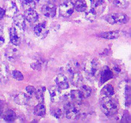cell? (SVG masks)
<instances>
[{
    "label": "cell",
    "instance_id": "obj_26",
    "mask_svg": "<svg viewBox=\"0 0 131 123\" xmlns=\"http://www.w3.org/2000/svg\"><path fill=\"white\" fill-rule=\"evenodd\" d=\"M96 16H97V11L93 8H92L88 11L86 12L85 13V18L90 21H93L95 19Z\"/></svg>",
    "mask_w": 131,
    "mask_h": 123
},
{
    "label": "cell",
    "instance_id": "obj_23",
    "mask_svg": "<svg viewBox=\"0 0 131 123\" xmlns=\"http://www.w3.org/2000/svg\"><path fill=\"white\" fill-rule=\"evenodd\" d=\"M74 5V8L78 12H84L87 8V4L84 0H78Z\"/></svg>",
    "mask_w": 131,
    "mask_h": 123
},
{
    "label": "cell",
    "instance_id": "obj_6",
    "mask_svg": "<svg viewBox=\"0 0 131 123\" xmlns=\"http://www.w3.org/2000/svg\"><path fill=\"white\" fill-rule=\"evenodd\" d=\"M34 32L36 35L40 38H43L46 37L48 34L49 30L47 29V27L46 24L44 23H40L35 26Z\"/></svg>",
    "mask_w": 131,
    "mask_h": 123
},
{
    "label": "cell",
    "instance_id": "obj_1",
    "mask_svg": "<svg viewBox=\"0 0 131 123\" xmlns=\"http://www.w3.org/2000/svg\"><path fill=\"white\" fill-rule=\"evenodd\" d=\"M101 108L105 115L112 116L117 112L118 105L110 96L104 97L101 102Z\"/></svg>",
    "mask_w": 131,
    "mask_h": 123
},
{
    "label": "cell",
    "instance_id": "obj_11",
    "mask_svg": "<svg viewBox=\"0 0 131 123\" xmlns=\"http://www.w3.org/2000/svg\"><path fill=\"white\" fill-rule=\"evenodd\" d=\"M6 57L11 61H14L18 58L19 55V51L15 47H10L6 51Z\"/></svg>",
    "mask_w": 131,
    "mask_h": 123
},
{
    "label": "cell",
    "instance_id": "obj_12",
    "mask_svg": "<svg viewBox=\"0 0 131 123\" xmlns=\"http://www.w3.org/2000/svg\"><path fill=\"white\" fill-rule=\"evenodd\" d=\"M18 11L16 4L12 1H8L6 3V10L5 13H6L9 16H14Z\"/></svg>",
    "mask_w": 131,
    "mask_h": 123
},
{
    "label": "cell",
    "instance_id": "obj_22",
    "mask_svg": "<svg viewBox=\"0 0 131 123\" xmlns=\"http://www.w3.org/2000/svg\"><path fill=\"white\" fill-rule=\"evenodd\" d=\"M101 95L104 97H108L111 96L114 94V88L111 85H106L103 87L101 92Z\"/></svg>",
    "mask_w": 131,
    "mask_h": 123
},
{
    "label": "cell",
    "instance_id": "obj_7",
    "mask_svg": "<svg viewBox=\"0 0 131 123\" xmlns=\"http://www.w3.org/2000/svg\"><path fill=\"white\" fill-rule=\"evenodd\" d=\"M42 12L47 17H54L56 14V8L52 4H46L42 8Z\"/></svg>",
    "mask_w": 131,
    "mask_h": 123
},
{
    "label": "cell",
    "instance_id": "obj_32",
    "mask_svg": "<svg viewBox=\"0 0 131 123\" xmlns=\"http://www.w3.org/2000/svg\"><path fill=\"white\" fill-rule=\"evenodd\" d=\"M52 115L55 117L57 119H60L63 115V112L61 111V109L60 108H56L55 110H54V111H52Z\"/></svg>",
    "mask_w": 131,
    "mask_h": 123
},
{
    "label": "cell",
    "instance_id": "obj_9",
    "mask_svg": "<svg viewBox=\"0 0 131 123\" xmlns=\"http://www.w3.org/2000/svg\"><path fill=\"white\" fill-rule=\"evenodd\" d=\"M49 90L51 99L52 102H58L62 98V95H61L60 89L58 87H50Z\"/></svg>",
    "mask_w": 131,
    "mask_h": 123
},
{
    "label": "cell",
    "instance_id": "obj_5",
    "mask_svg": "<svg viewBox=\"0 0 131 123\" xmlns=\"http://www.w3.org/2000/svg\"><path fill=\"white\" fill-rule=\"evenodd\" d=\"M74 10V3L71 1H65L60 6L59 11H60V15H62L65 17H68L72 15Z\"/></svg>",
    "mask_w": 131,
    "mask_h": 123
},
{
    "label": "cell",
    "instance_id": "obj_8",
    "mask_svg": "<svg viewBox=\"0 0 131 123\" xmlns=\"http://www.w3.org/2000/svg\"><path fill=\"white\" fill-rule=\"evenodd\" d=\"M56 83L58 87L61 90L67 89L69 87V82L67 77L63 74H59L56 76Z\"/></svg>",
    "mask_w": 131,
    "mask_h": 123
},
{
    "label": "cell",
    "instance_id": "obj_3",
    "mask_svg": "<svg viewBox=\"0 0 131 123\" xmlns=\"http://www.w3.org/2000/svg\"><path fill=\"white\" fill-rule=\"evenodd\" d=\"M106 20L111 24H124L128 20V17L126 15L120 13H113L106 16Z\"/></svg>",
    "mask_w": 131,
    "mask_h": 123
},
{
    "label": "cell",
    "instance_id": "obj_35",
    "mask_svg": "<svg viewBox=\"0 0 131 123\" xmlns=\"http://www.w3.org/2000/svg\"><path fill=\"white\" fill-rule=\"evenodd\" d=\"M5 14V10L2 8H0V19H2Z\"/></svg>",
    "mask_w": 131,
    "mask_h": 123
},
{
    "label": "cell",
    "instance_id": "obj_31",
    "mask_svg": "<svg viewBox=\"0 0 131 123\" xmlns=\"http://www.w3.org/2000/svg\"><path fill=\"white\" fill-rule=\"evenodd\" d=\"M12 75L14 78H15V79L18 81H21L24 79L23 74L19 70H14L12 73Z\"/></svg>",
    "mask_w": 131,
    "mask_h": 123
},
{
    "label": "cell",
    "instance_id": "obj_15",
    "mask_svg": "<svg viewBox=\"0 0 131 123\" xmlns=\"http://www.w3.org/2000/svg\"><path fill=\"white\" fill-rule=\"evenodd\" d=\"M70 98L75 104H80L83 99L82 94L79 90H72L70 92Z\"/></svg>",
    "mask_w": 131,
    "mask_h": 123
},
{
    "label": "cell",
    "instance_id": "obj_30",
    "mask_svg": "<svg viewBox=\"0 0 131 123\" xmlns=\"http://www.w3.org/2000/svg\"><path fill=\"white\" fill-rule=\"evenodd\" d=\"M93 8L96 9L100 7L104 4V0H90Z\"/></svg>",
    "mask_w": 131,
    "mask_h": 123
},
{
    "label": "cell",
    "instance_id": "obj_4",
    "mask_svg": "<svg viewBox=\"0 0 131 123\" xmlns=\"http://www.w3.org/2000/svg\"><path fill=\"white\" fill-rule=\"evenodd\" d=\"M67 117L69 119H75L80 115V111L75 104L67 103L64 106Z\"/></svg>",
    "mask_w": 131,
    "mask_h": 123
},
{
    "label": "cell",
    "instance_id": "obj_10",
    "mask_svg": "<svg viewBox=\"0 0 131 123\" xmlns=\"http://www.w3.org/2000/svg\"><path fill=\"white\" fill-rule=\"evenodd\" d=\"M113 77V73L107 66L105 67L101 73V84H103Z\"/></svg>",
    "mask_w": 131,
    "mask_h": 123
},
{
    "label": "cell",
    "instance_id": "obj_27",
    "mask_svg": "<svg viewBox=\"0 0 131 123\" xmlns=\"http://www.w3.org/2000/svg\"><path fill=\"white\" fill-rule=\"evenodd\" d=\"M80 91L81 92L83 98H87V97H88L91 95V93H92V89H91L90 87L87 85L83 86L81 89L80 90Z\"/></svg>",
    "mask_w": 131,
    "mask_h": 123
},
{
    "label": "cell",
    "instance_id": "obj_25",
    "mask_svg": "<svg viewBox=\"0 0 131 123\" xmlns=\"http://www.w3.org/2000/svg\"><path fill=\"white\" fill-rule=\"evenodd\" d=\"M3 118L6 121L12 122L15 119V114L13 110H8L3 114Z\"/></svg>",
    "mask_w": 131,
    "mask_h": 123
},
{
    "label": "cell",
    "instance_id": "obj_19",
    "mask_svg": "<svg viewBox=\"0 0 131 123\" xmlns=\"http://www.w3.org/2000/svg\"><path fill=\"white\" fill-rule=\"evenodd\" d=\"M15 101L19 105H26L28 102L29 97L23 92H20L15 97Z\"/></svg>",
    "mask_w": 131,
    "mask_h": 123
},
{
    "label": "cell",
    "instance_id": "obj_29",
    "mask_svg": "<svg viewBox=\"0 0 131 123\" xmlns=\"http://www.w3.org/2000/svg\"><path fill=\"white\" fill-rule=\"evenodd\" d=\"M35 97L37 100L40 102H43V90L42 88L36 90Z\"/></svg>",
    "mask_w": 131,
    "mask_h": 123
},
{
    "label": "cell",
    "instance_id": "obj_16",
    "mask_svg": "<svg viewBox=\"0 0 131 123\" xmlns=\"http://www.w3.org/2000/svg\"><path fill=\"white\" fill-rule=\"evenodd\" d=\"M10 40L13 44L18 46L20 42V38L18 35L16 29L14 27H12L10 29Z\"/></svg>",
    "mask_w": 131,
    "mask_h": 123
},
{
    "label": "cell",
    "instance_id": "obj_28",
    "mask_svg": "<svg viewBox=\"0 0 131 123\" xmlns=\"http://www.w3.org/2000/svg\"><path fill=\"white\" fill-rule=\"evenodd\" d=\"M114 5L119 8H125L127 6V0H113Z\"/></svg>",
    "mask_w": 131,
    "mask_h": 123
},
{
    "label": "cell",
    "instance_id": "obj_14",
    "mask_svg": "<svg viewBox=\"0 0 131 123\" xmlns=\"http://www.w3.org/2000/svg\"><path fill=\"white\" fill-rule=\"evenodd\" d=\"M24 17L29 23H35L38 20V17H39L38 13L33 9V10H26L25 12V14H24Z\"/></svg>",
    "mask_w": 131,
    "mask_h": 123
},
{
    "label": "cell",
    "instance_id": "obj_24",
    "mask_svg": "<svg viewBox=\"0 0 131 123\" xmlns=\"http://www.w3.org/2000/svg\"><path fill=\"white\" fill-rule=\"evenodd\" d=\"M34 113L38 116H42L46 114V106L42 102H39L34 109Z\"/></svg>",
    "mask_w": 131,
    "mask_h": 123
},
{
    "label": "cell",
    "instance_id": "obj_13",
    "mask_svg": "<svg viewBox=\"0 0 131 123\" xmlns=\"http://www.w3.org/2000/svg\"><path fill=\"white\" fill-rule=\"evenodd\" d=\"M83 78L81 73H79V71L73 73L71 78V83H72L73 85L77 87H80L83 85Z\"/></svg>",
    "mask_w": 131,
    "mask_h": 123
},
{
    "label": "cell",
    "instance_id": "obj_36",
    "mask_svg": "<svg viewBox=\"0 0 131 123\" xmlns=\"http://www.w3.org/2000/svg\"><path fill=\"white\" fill-rule=\"evenodd\" d=\"M109 1H113V0H108Z\"/></svg>",
    "mask_w": 131,
    "mask_h": 123
},
{
    "label": "cell",
    "instance_id": "obj_34",
    "mask_svg": "<svg viewBox=\"0 0 131 123\" xmlns=\"http://www.w3.org/2000/svg\"><path fill=\"white\" fill-rule=\"evenodd\" d=\"M31 67L33 68V69H40L41 68V65L40 64V63L38 62H36V63H34V64H33L31 65Z\"/></svg>",
    "mask_w": 131,
    "mask_h": 123
},
{
    "label": "cell",
    "instance_id": "obj_2",
    "mask_svg": "<svg viewBox=\"0 0 131 123\" xmlns=\"http://www.w3.org/2000/svg\"><path fill=\"white\" fill-rule=\"evenodd\" d=\"M99 64L97 60H92L87 61L84 65V70L89 76L95 77L99 71Z\"/></svg>",
    "mask_w": 131,
    "mask_h": 123
},
{
    "label": "cell",
    "instance_id": "obj_21",
    "mask_svg": "<svg viewBox=\"0 0 131 123\" xmlns=\"http://www.w3.org/2000/svg\"><path fill=\"white\" fill-rule=\"evenodd\" d=\"M22 7L25 10H33L35 8L36 3L34 0H22Z\"/></svg>",
    "mask_w": 131,
    "mask_h": 123
},
{
    "label": "cell",
    "instance_id": "obj_20",
    "mask_svg": "<svg viewBox=\"0 0 131 123\" xmlns=\"http://www.w3.org/2000/svg\"><path fill=\"white\" fill-rule=\"evenodd\" d=\"M14 24L22 29H25L26 28V22L24 17L22 15H18L14 17Z\"/></svg>",
    "mask_w": 131,
    "mask_h": 123
},
{
    "label": "cell",
    "instance_id": "obj_33",
    "mask_svg": "<svg viewBox=\"0 0 131 123\" xmlns=\"http://www.w3.org/2000/svg\"><path fill=\"white\" fill-rule=\"evenodd\" d=\"M27 92L29 94L30 96H33V95L35 94L36 93V89L34 88V87L33 86H28L26 88Z\"/></svg>",
    "mask_w": 131,
    "mask_h": 123
},
{
    "label": "cell",
    "instance_id": "obj_18",
    "mask_svg": "<svg viewBox=\"0 0 131 123\" xmlns=\"http://www.w3.org/2000/svg\"><path fill=\"white\" fill-rule=\"evenodd\" d=\"M120 33L118 31H110V32H103L99 34V37L106 39H115L119 37Z\"/></svg>",
    "mask_w": 131,
    "mask_h": 123
},
{
    "label": "cell",
    "instance_id": "obj_17",
    "mask_svg": "<svg viewBox=\"0 0 131 123\" xmlns=\"http://www.w3.org/2000/svg\"><path fill=\"white\" fill-rule=\"evenodd\" d=\"M81 67V64L78 60H72L67 65V70L69 73H73L78 72Z\"/></svg>",
    "mask_w": 131,
    "mask_h": 123
}]
</instances>
